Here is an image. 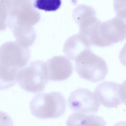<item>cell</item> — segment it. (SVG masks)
Returning <instances> with one entry per match:
<instances>
[{
  "instance_id": "3",
  "label": "cell",
  "mask_w": 126,
  "mask_h": 126,
  "mask_svg": "<svg viewBox=\"0 0 126 126\" xmlns=\"http://www.w3.org/2000/svg\"><path fill=\"white\" fill-rule=\"evenodd\" d=\"M46 63L37 60L18 70L16 81L21 89L26 92L37 93L44 90L48 83Z\"/></svg>"
},
{
  "instance_id": "7",
  "label": "cell",
  "mask_w": 126,
  "mask_h": 126,
  "mask_svg": "<svg viewBox=\"0 0 126 126\" xmlns=\"http://www.w3.org/2000/svg\"><path fill=\"white\" fill-rule=\"evenodd\" d=\"M126 84L113 81H104L97 86L94 92L104 107L108 108L116 107L126 103Z\"/></svg>"
},
{
  "instance_id": "15",
  "label": "cell",
  "mask_w": 126,
  "mask_h": 126,
  "mask_svg": "<svg viewBox=\"0 0 126 126\" xmlns=\"http://www.w3.org/2000/svg\"><path fill=\"white\" fill-rule=\"evenodd\" d=\"M0 126H13L12 118L7 114L0 111Z\"/></svg>"
},
{
  "instance_id": "14",
  "label": "cell",
  "mask_w": 126,
  "mask_h": 126,
  "mask_svg": "<svg viewBox=\"0 0 126 126\" xmlns=\"http://www.w3.org/2000/svg\"><path fill=\"white\" fill-rule=\"evenodd\" d=\"M61 4V0H36L34 6L38 9L51 12L57 10Z\"/></svg>"
},
{
  "instance_id": "4",
  "label": "cell",
  "mask_w": 126,
  "mask_h": 126,
  "mask_svg": "<svg viewBox=\"0 0 126 126\" xmlns=\"http://www.w3.org/2000/svg\"><path fill=\"white\" fill-rule=\"evenodd\" d=\"M120 17L101 23L92 45L100 47L122 42L126 36V24Z\"/></svg>"
},
{
  "instance_id": "1",
  "label": "cell",
  "mask_w": 126,
  "mask_h": 126,
  "mask_svg": "<svg viewBox=\"0 0 126 126\" xmlns=\"http://www.w3.org/2000/svg\"><path fill=\"white\" fill-rule=\"evenodd\" d=\"M66 101L60 93L52 92L35 95L30 103L32 114L41 119H52L62 116L66 111Z\"/></svg>"
},
{
  "instance_id": "9",
  "label": "cell",
  "mask_w": 126,
  "mask_h": 126,
  "mask_svg": "<svg viewBox=\"0 0 126 126\" xmlns=\"http://www.w3.org/2000/svg\"><path fill=\"white\" fill-rule=\"evenodd\" d=\"M48 79L61 81L67 79L72 74L73 67L71 61L63 56L51 58L46 63Z\"/></svg>"
},
{
  "instance_id": "10",
  "label": "cell",
  "mask_w": 126,
  "mask_h": 126,
  "mask_svg": "<svg viewBox=\"0 0 126 126\" xmlns=\"http://www.w3.org/2000/svg\"><path fill=\"white\" fill-rule=\"evenodd\" d=\"M88 41L79 34L73 35L67 39L63 47V52L69 60H75L79 55L90 49Z\"/></svg>"
},
{
  "instance_id": "11",
  "label": "cell",
  "mask_w": 126,
  "mask_h": 126,
  "mask_svg": "<svg viewBox=\"0 0 126 126\" xmlns=\"http://www.w3.org/2000/svg\"><path fill=\"white\" fill-rule=\"evenodd\" d=\"M66 126H106V123L100 116L75 112L72 114L66 122Z\"/></svg>"
},
{
  "instance_id": "5",
  "label": "cell",
  "mask_w": 126,
  "mask_h": 126,
  "mask_svg": "<svg viewBox=\"0 0 126 126\" xmlns=\"http://www.w3.org/2000/svg\"><path fill=\"white\" fill-rule=\"evenodd\" d=\"M95 15L92 7L83 4L78 6L73 12V18L80 27L79 34L84 37L90 46L101 23Z\"/></svg>"
},
{
  "instance_id": "13",
  "label": "cell",
  "mask_w": 126,
  "mask_h": 126,
  "mask_svg": "<svg viewBox=\"0 0 126 126\" xmlns=\"http://www.w3.org/2000/svg\"><path fill=\"white\" fill-rule=\"evenodd\" d=\"M14 34L16 42L26 48L32 46L36 38L35 32L30 28H19L16 29Z\"/></svg>"
},
{
  "instance_id": "8",
  "label": "cell",
  "mask_w": 126,
  "mask_h": 126,
  "mask_svg": "<svg viewBox=\"0 0 126 126\" xmlns=\"http://www.w3.org/2000/svg\"><path fill=\"white\" fill-rule=\"evenodd\" d=\"M68 103L72 111L89 114L97 112L101 106L94 92L82 88H78L71 93Z\"/></svg>"
},
{
  "instance_id": "16",
  "label": "cell",
  "mask_w": 126,
  "mask_h": 126,
  "mask_svg": "<svg viewBox=\"0 0 126 126\" xmlns=\"http://www.w3.org/2000/svg\"><path fill=\"white\" fill-rule=\"evenodd\" d=\"M114 126H126V122H121L118 123Z\"/></svg>"
},
{
  "instance_id": "2",
  "label": "cell",
  "mask_w": 126,
  "mask_h": 126,
  "mask_svg": "<svg viewBox=\"0 0 126 126\" xmlns=\"http://www.w3.org/2000/svg\"><path fill=\"white\" fill-rule=\"evenodd\" d=\"M75 61V70L81 78L96 83L106 78L108 72L106 63L90 49L81 53Z\"/></svg>"
},
{
  "instance_id": "6",
  "label": "cell",
  "mask_w": 126,
  "mask_h": 126,
  "mask_svg": "<svg viewBox=\"0 0 126 126\" xmlns=\"http://www.w3.org/2000/svg\"><path fill=\"white\" fill-rule=\"evenodd\" d=\"M30 58L29 48L15 41H8L0 46V64L20 69L25 67Z\"/></svg>"
},
{
  "instance_id": "12",
  "label": "cell",
  "mask_w": 126,
  "mask_h": 126,
  "mask_svg": "<svg viewBox=\"0 0 126 126\" xmlns=\"http://www.w3.org/2000/svg\"><path fill=\"white\" fill-rule=\"evenodd\" d=\"M19 69L0 64V90H4L15 85Z\"/></svg>"
}]
</instances>
